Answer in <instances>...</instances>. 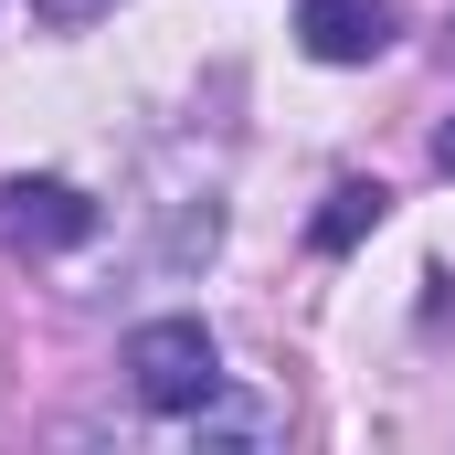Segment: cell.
<instances>
[{"label": "cell", "mask_w": 455, "mask_h": 455, "mask_svg": "<svg viewBox=\"0 0 455 455\" xmlns=\"http://www.w3.org/2000/svg\"><path fill=\"white\" fill-rule=\"evenodd\" d=\"M127 381L148 413H202V403H223V349L202 318H148L127 339Z\"/></svg>", "instance_id": "6da1fadb"}, {"label": "cell", "mask_w": 455, "mask_h": 455, "mask_svg": "<svg viewBox=\"0 0 455 455\" xmlns=\"http://www.w3.org/2000/svg\"><path fill=\"white\" fill-rule=\"evenodd\" d=\"M0 233L21 243V254H64V243H85L96 233V202L75 191V180H0Z\"/></svg>", "instance_id": "7a4b0ae2"}, {"label": "cell", "mask_w": 455, "mask_h": 455, "mask_svg": "<svg viewBox=\"0 0 455 455\" xmlns=\"http://www.w3.org/2000/svg\"><path fill=\"white\" fill-rule=\"evenodd\" d=\"M392 32H403L392 0H307V11H297L307 64H371V53H392Z\"/></svg>", "instance_id": "3957f363"}, {"label": "cell", "mask_w": 455, "mask_h": 455, "mask_svg": "<svg viewBox=\"0 0 455 455\" xmlns=\"http://www.w3.org/2000/svg\"><path fill=\"white\" fill-rule=\"evenodd\" d=\"M381 223H392V191H381V180H339L329 212L307 223V243H318V254H349V243H371Z\"/></svg>", "instance_id": "277c9868"}, {"label": "cell", "mask_w": 455, "mask_h": 455, "mask_svg": "<svg viewBox=\"0 0 455 455\" xmlns=\"http://www.w3.org/2000/svg\"><path fill=\"white\" fill-rule=\"evenodd\" d=\"M116 0H32V21H43V32H85V21H107Z\"/></svg>", "instance_id": "5b68a950"}, {"label": "cell", "mask_w": 455, "mask_h": 455, "mask_svg": "<svg viewBox=\"0 0 455 455\" xmlns=\"http://www.w3.org/2000/svg\"><path fill=\"white\" fill-rule=\"evenodd\" d=\"M424 286H435V297H424V318L445 329V318H455V275H424Z\"/></svg>", "instance_id": "8992f818"}, {"label": "cell", "mask_w": 455, "mask_h": 455, "mask_svg": "<svg viewBox=\"0 0 455 455\" xmlns=\"http://www.w3.org/2000/svg\"><path fill=\"white\" fill-rule=\"evenodd\" d=\"M435 170H445V180H455V116H445V127H435Z\"/></svg>", "instance_id": "52a82bcc"}]
</instances>
